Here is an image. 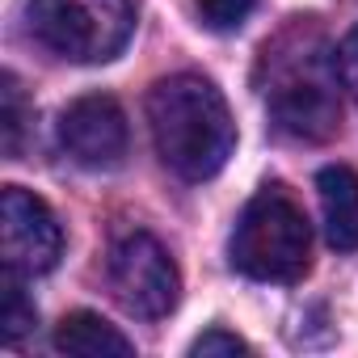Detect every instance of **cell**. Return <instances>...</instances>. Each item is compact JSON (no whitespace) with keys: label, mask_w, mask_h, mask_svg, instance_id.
<instances>
[{"label":"cell","mask_w":358,"mask_h":358,"mask_svg":"<svg viewBox=\"0 0 358 358\" xmlns=\"http://www.w3.org/2000/svg\"><path fill=\"white\" fill-rule=\"evenodd\" d=\"M26 118H30L26 93H22V85H17V76L5 72V80H0V131H5V156H9V160L22 152Z\"/></svg>","instance_id":"cell-11"},{"label":"cell","mask_w":358,"mask_h":358,"mask_svg":"<svg viewBox=\"0 0 358 358\" xmlns=\"http://www.w3.org/2000/svg\"><path fill=\"white\" fill-rule=\"evenodd\" d=\"M316 194L324 215V236L337 253L358 249V177L345 164H329L316 173Z\"/></svg>","instance_id":"cell-8"},{"label":"cell","mask_w":358,"mask_h":358,"mask_svg":"<svg viewBox=\"0 0 358 358\" xmlns=\"http://www.w3.org/2000/svg\"><path fill=\"white\" fill-rule=\"evenodd\" d=\"M30 30L59 59L106 64L127 47L135 30V5L131 0H30Z\"/></svg>","instance_id":"cell-4"},{"label":"cell","mask_w":358,"mask_h":358,"mask_svg":"<svg viewBox=\"0 0 358 358\" xmlns=\"http://www.w3.org/2000/svg\"><path fill=\"white\" fill-rule=\"evenodd\" d=\"M232 266L257 282H295L312 262V228L308 215L274 186L249 199L232 232Z\"/></svg>","instance_id":"cell-3"},{"label":"cell","mask_w":358,"mask_h":358,"mask_svg":"<svg viewBox=\"0 0 358 358\" xmlns=\"http://www.w3.org/2000/svg\"><path fill=\"white\" fill-rule=\"evenodd\" d=\"M0 245H5V270L22 278H38L55 270L64 253V228L38 194L22 186H5V199H0Z\"/></svg>","instance_id":"cell-6"},{"label":"cell","mask_w":358,"mask_h":358,"mask_svg":"<svg viewBox=\"0 0 358 358\" xmlns=\"http://www.w3.org/2000/svg\"><path fill=\"white\" fill-rule=\"evenodd\" d=\"M34 299L26 295L22 287V274L5 270V278H0V337L5 341H22L30 329H34Z\"/></svg>","instance_id":"cell-10"},{"label":"cell","mask_w":358,"mask_h":358,"mask_svg":"<svg viewBox=\"0 0 358 358\" xmlns=\"http://www.w3.org/2000/svg\"><path fill=\"white\" fill-rule=\"evenodd\" d=\"M337 72H341V85L354 93V101H358V30H350L345 38H341V47H337Z\"/></svg>","instance_id":"cell-14"},{"label":"cell","mask_w":358,"mask_h":358,"mask_svg":"<svg viewBox=\"0 0 358 358\" xmlns=\"http://www.w3.org/2000/svg\"><path fill=\"white\" fill-rule=\"evenodd\" d=\"M59 143L80 169H118L127 156V114L114 97L89 93L59 114Z\"/></svg>","instance_id":"cell-7"},{"label":"cell","mask_w":358,"mask_h":358,"mask_svg":"<svg viewBox=\"0 0 358 358\" xmlns=\"http://www.w3.org/2000/svg\"><path fill=\"white\" fill-rule=\"evenodd\" d=\"M257 89L274 127L291 139H333L341 122L337 55L312 22H291L257 59Z\"/></svg>","instance_id":"cell-1"},{"label":"cell","mask_w":358,"mask_h":358,"mask_svg":"<svg viewBox=\"0 0 358 358\" xmlns=\"http://www.w3.org/2000/svg\"><path fill=\"white\" fill-rule=\"evenodd\" d=\"M190 354H194V358H215V354H253V345H249L245 337L228 333V329H207V333L190 345Z\"/></svg>","instance_id":"cell-13"},{"label":"cell","mask_w":358,"mask_h":358,"mask_svg":"<svg viewBox=\"0 0 358 358\" xmlns=\"http://www.w3.org/2000/svg\"><path fill=\"white\" fill-rule=\"evenodd\" d=\"M148 122L160 160L182 182L215 177L236 148V122L224 93L190 72L169 76L148 93Z\"/></svg>","instance_id":"cell-2"},{"label":"cell","mask_w":358,"mask_h":358,"mask_svg":"<svg viewBox=\"0 0 358 358\" xmlns=\"http://www.w3.org/2000/svg\"><path fill=\"white\" fill-rule=\"evenodd\" d=\"M194 5H199V17H203L207 30H215V34H236V30L253 17L257 0H194Z\"/></svg>","instance_id":"cell-12"},{"label":"cell","mask_w":358,"mask_h":358,"mask_svg":"<svg viewBox=\"0 0 358 358\" xmlns=\"http://www.w3.org/2000/svg\"><path fill=\"white\" fill-rule=\"evenodd\" d=\"M55 350L76 358H131L135 341L110 320H101L97 312H72L55 329Z\"/></svg>","instance_id":"cell-9"},{"label":"cell","mask_w":358,"mask_h":358,"mask_svg":"<svg viewBox=\"0 0 358 358\" xmlns=\"http://www.w3.org/2000/svg\"><path fill=\"white\" fill-rule=\"evenodd\" d=\"M110 287L114 299L139 320H160L182 299V274L169 249L148 232H131L110 249Z\"/></svg>","instance_id":"cell-5"}]
</instances>
